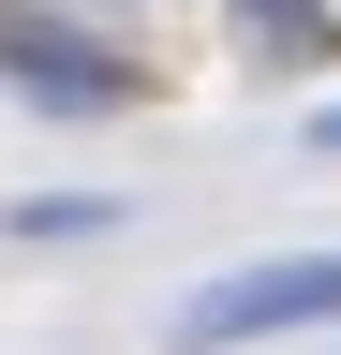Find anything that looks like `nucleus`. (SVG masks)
<instances>
[{"mask_svg": "<svg viewBox=\"0 0 341 355\" xmlns=\"http://www.w3.org/2000/svg\"><path fill=\"white\" fill-rule=\"evenodd\" d=\"M312 133H326V148H341V104H326V119H312Z\"/></svg>", "mask_w": 341, "mask_h": 355, "instance_id": "nucleus-4", "label": "nucleus"}, {"mask_svg": "<svg viewBox=\"0 0 341 355\" xmlns=\"http://www.w3.org/2000/svg\"><path fill=\"white\" fill-rule=\"evenodd\" d=\"M0 74H15L30 89V104H74V119H90V104H134V60H90V44H74V30H45V15H0Z\"/></svg>", "mask_w": 341, "mask_h": 355, "instance_id": "nucleus-2", "label": "nucleus"}, {"mask_svg": "<svg viewBox=\"0 0 341 355\" xmlns=\"http://www.w3.org/2000/svg\"><path fill=\"white\" fill-rule=\"evenodd\" d=\"M238 30L267 44V60H341V15H326V0H238Z\"/></svg>", "mask_w": 341, "mask_h": 355, "instance_id": "nucleus-3", "label": "nucleus"}, {"mask_svg": "<svg viewBox=\"0 0 341 355\" xmlns=\"http://www.w3.org/2000/svg\"><path fill=\"white\" fill-rule=\"evenodd\" d=\"M282 326H341V252L238 266V282H208V296L178 311V340H193V355H223V340H282Z\"/></svg>", "mask_w": 341, "mask_h": 355, "instance_id": "nucleus-1", "label": "nucleus"}]
</instances>
